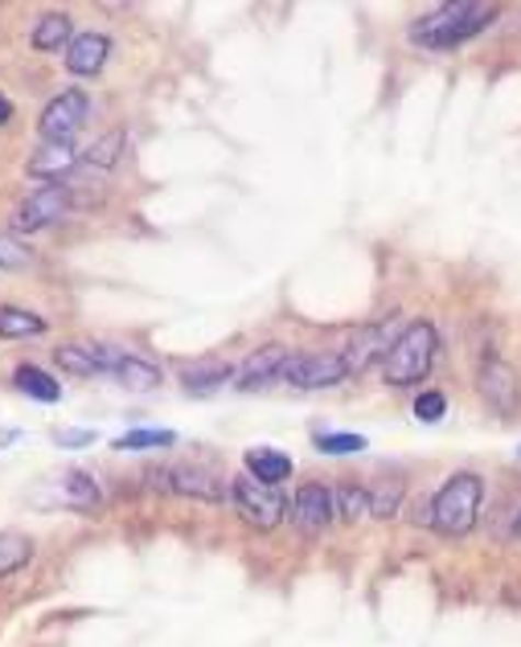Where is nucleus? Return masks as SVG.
I'll return each instance as SVG.
<instances>
[{"label": "nucleus", "mask_w": 521, "mask_h": 647, "mask_svg": "<svg viewBox=\"0 0 521 647\" xmlns=\"http://www.w3.org/2000/svg\"><path fill=\"white\" fill-rule=\"evenodd\" d=\"M492 21H497V9H492V4L456 0V4H440V9H431V13L415 16L407 37H411V46L443 54V49H456V46H464V42H473L476 33H485Z\"/></svg>", "instance_id": "nucleus-1"}, {"label": "nucleus", "mask_w": 521, "mask_h": 647, "mask_svg": "<svg viewBox=\"0 0 521 647\" xmlns=\"http://www.w3.org/2000/svg\"><path fill=\"white\" fill-rule=\"evenodd\" d=\"M480 504H485V479L476 472H456L431 496V529L440 537H468L480 521Z\"/></svg>", "instance_id": "nucleus-2"}, {"label": "nucleus", "mask_w": 521, "mask_h": 647, "mask_svg": "<svg viewBox=\"0 0 521 647\" xmlns=\"http://www.w3.org/2000/svg\"><path fill=\"white\" fill-rule=\"evenodd\" d=\"M435 349H440V337L427 320L407 324L395 337L390 353L382 361V377L386 386L407 389V386H423L427 373H431V361H435Z\"/></svg>", "instance_id": "nucleus-3"}, {"label": "nucleus", "mask_w": 521, "mask_h": 647, "mask_svg": "<svg viewBox=\"0 0 521 647\" xmlns=\"http://www.w3.org/2000/svg\"><path fill=\"white\" fill-rule=\"evenodd\" d=\"M230 504L242 521L259 529V533H271L275 524H284V512H287V500L280 488H271V484H259L251 479L247 472L242 476L230 479Z\"/></svg>", "instance_id": "nucleus-4"}, {"label": "nucleus", "mask_w": 521, "mask_h": 647, "mask_svg": "<svg viewBox=\"0 0 521 647\" xmlns=\"http://www.w3.org/2000/svg\"><path fill=\"white\" fill-rule=\"evenodd\" d=\"M87 115H91V99H87V91L70 87V91L54 94L46 107H42L37 136H42V144H75V136H79L82 124H87Z\"/></svg>", "instance_id": "nucleus-5"}, {"label": "nucleus", "mask_w": 521, "mask_h": 647, "mask_svg": "<svg viewBox=\"0 0 521 647\" xmlns=\"http://www.w3.org/2000/svg\"><path fill=\"white\" fill-rule=\"evenodd\" d=\"M346 377L349 370L341 353H292L280 382L292 389H329V386H341Z\"/></svg>", "instance_id": "nucleus-6"}, {"label": "nucleus", "mask_w": 521, "mask_h": 647, "mask_svg": "<svg viewBox=\"0 0 521 647\" xmlns=\"http://www.w3.org/2000/svg\"><path fill=\"white\" fill-rule=\"evenodd\" d=\"M70 205H75V193H70V185H42V189H33L30 197L16 205L13 230L16 234L46 230V226H54V222H58V217H63Z\"/></svg>", "instance_id": "nucleus-7"}, {"label": "nucleus", "mask_w": 521, "mask_h": 647, "mask_svg": "<svg viewBox=\"0 0 521 647\" xmlns=\"http://www.w3.org/2000/svg\"><path fill=\"white\" fill-rule=\"evenodd\" d=\"M337 517V500L325 484H301V492L292 500V529L301 533V537L316 541L325 529L332 524Z\"/></svg>", "instance_id": "nucleus-8"}, {"label": "nucleus", "mask_w": 521, "mask_h": 647, "mask_svg": "<svg viewBox=\"0 0 521 647\" xmlns=\"http://www.w3.org/2000/svg\"><path fill=\"white\" fill-rule=\"evenodd\" d=\"M157 479H165V492L193 496V500H206V504H222V500L230 496V484H226L218 472H206V467H197V463H177V467H169V472Z\"/></svg>", "instance_id": "nucleus-9"}, {"label": "nucleus", "mask_w": 521, "mask_h": 647, "mask_svg": "<svg viewBox=\"0 0 521 647\" xmlns=\"http://www.w3.org/2000/svg\"><path fill=\"white\" fill-rule=\"evenodd\" d=\"M54 361L70 377H95V373H115V365L124 361V349H111V344H58Z\"/></svg>", "instance_id": "nucleus-10"}, {"label": "nucleus", "mask_w": 521, "mask_h": 647, "mask_svg": "<svg viewBox=\"0 0 521 647\" xmlns=\"http://www.w3.org/2000/svg\"><path fill=\"white\" fill-rule=\"evenodd\" d=\"M476 386H480V398L489 401V410H497V415H513L521 406V382L518 373H513V365H506V361H485L480 365V377H476Z\"/></svg>", "instance_id": "nucleus-11"}, {"label": "nucleus", "mask_w": 521, "mask_h": 647, "mask_svg": "<svg viewBox=\"0 0 521 647\" xmlns=\"http://www.w3.org/2000/svg\"><path fill=\"white\" fill-rule=\"evenodd\" d=\"M292 361V353H287L284 344H263L259 353H251L242 365H238L235 373V386L238 389H263L271 386V382H280L284 377V365Z\"/></svg>", "instance_id": "nucleus-12"}, {"label": "nucleus", "mask_w": 521, "mask_h": 647, "mask_svg": "<svg viewBox=\"0 0 521 647\" xmlns=\"http://www.w3.org/2000/svg\"><path fill=\"white\" fill-rule=\"evenodd\" d=\"M395 337L398 332H390V324H370V328H362L358 337H353V344H349L346 353V370H349V377L353 373H365L370 370V361H386V353H390V344H395Z\"/></svg>", "instance_id": "nucleus-13"}, {"label": "nucleus", "mask_w": 521, "mask_h": 647, "mask_svg": "<svg viewBox=\"0 0 521 647\" xmlns=\"http://www.w3.org/2000/svg\"><path fill=\"white\" fill-rule=\"evenodd\" d=\"M111 58V37L107 33H79L70 49H66V70L79 78H95Z\"/></svg>", "instance_id": "nucleus-14"}, {"label": "nucleus", "mask_w": 521, "mask_h": 647, "mask_svg": "<svg viewBox=\"0 0 521 647\" xmlns=\"http://www.w3.org/2000/svg\"><path fill=\"white\" fill-rule=\"evenodd\" d=\"M79 164H82V156L75 152V144H42V148L30 156V177L49 181V185H63V177H70Z\"/></svg>", "instance_id": "nucleus-15"}, {"label": "nucleus", "mask_w": 521, "mask_h": 647, "mask_svg": "<svg viewBox=\"0 0 521 647\" xmlns=\"http://www.w3.org/2000/svg\"><path fill=\"white\" fill-rule=\"evenodd\" d=\"M235 373H238L235 365H226V361H218V356H202V361H193V365L181 370V386H185V394L206 398V394L222 389L226 382H235Z\"/></svg>", "instance_id": "nucleus-16"}, {"label": "nucleus", "mask_w": 521, "mask_h": 647, "mask_svg": "<svg viewBox=\"0 0 521 647\" xmlns=\"http://www.w3.org/2000/svg\"><path fill=\"white\" fill-rule=\"evenodd\" d=\"M242 467H247V476L259 479V484H271V488H280L287 476H292V455L275 447H251L242 455Z\"/></svg>", "instance_id": "nucleus-17"}, {"label": "nucleus", "mask_w": 521, "mask_h": 647, "mask_svg": "<svg viewBox=\"0 0 521 647\" xmlns=\"http://www.w3.org/2000/svg\"><path fill=\"white\" fill-rule=\"evenodd\" d=\"M63 500L75 512H82V517H95L99 504H103V492H99V484L87 476V472H66L63 476Z\"/></svg>", "instance_id": "nucleus-18"}, {"label": "nucleus", "mask_w": 521, "mask_h": 647, "mask_svg": "<svg viewBox=\"0 0 521 647\" xmlns=\"http://www.w3.org/2000/svg\"><path fill=\"white\" fill-rule=\"evenodd\" d=\"M115 382L124 389H132V394H148V389L160 386V370L152 365V361H140V356L124 353V361L115 365V373H111Z\"/></svg>", "instance_id": "nucleus-19"}, {"label": "nucleus", "mask_w": 521, "mask_h": 647, "mask_svg": "<svg viewBox=\"0 0 521 647\" xmlns=\"http://www.w3.org/2000/svg\"><path fill=\"white\" fill-rule=\"evenodd\" d=\"M33 49H42V54H58V49H70V16L66 13H46L37 25H33Z\"/></svg>", "instance_id": "nucleus-20"}, {"label": "nucleus", "mask_w": 521, "mask_h": 647, "mask_svg": "<svg viewBox=\"0 0 521 647\" xmlns=\"http://www.w3.org/2000/svg\"><path fill=\"white\" fill-rule=\"evenodd\" d=\"M13 386L33 401H58L63 398V386H58L46 370H37V365H16Z\"/></svg>", "instance_id": "nucleus-21"}, {"label": "nucleus", "mask_w": 521, "mask_h": 647, "mask_svg": "<svg viewBox=\"0 0 521 647\" xmlns=\"http://www.w3.org/2000/svg\"><path fill=\"white\" fill-rule=\"evenodd\" d=\"M46 332V320L30 308H13V304H4L0 308V337L4 340H25V337H42Z\"/></svg>", "instance_id": "nucleus-22"}, {"label": "nucleus", "mask_w": 521, "mask_h": 647, "mask_svg": "<svg viewBox=\"0 0 521 647\" xmlns=\"http://www.w3.org/2000/svg\"><path fill=\"white\" fill-rule=\"evenodd\" d=\"M120 152H124V132H107V136H99L95 144L82 152V164L99 172H111L120 164Z\"/></svg>", "instance_id": "nucleus-23"}, {"label": "nucleus", "mask_w": 521, "mask_h": 647, "mask_svg": "<svg viewBox=\"0 0 521 647\" xmlns=\"http://www.w3.org/2000/svg\"><path fill=\"white\" fill-rule=\"evenodd\" d=\"M33 557V541L21 533H0V578L25 570Z\"/></svg>", "instance_id": "nucleus-24"}, {"label": "nucleus", "mask_w": 521, "mask_h": 647, "mask_svg": "<svg viewBox=\"0 0 521 647\" xmlns=\"http://www.w3.org/2000/svg\"><path fill=\"white\" fill-rule=\"evenodd\" d=\"M398 509H403V479H390V484H374V488H370V512H374L378 521H390Z\"/></svg>", "instance_id": "nucleus-25"}, {"label": "nucleus", "mask_w": 521, "mask_h": 647, "mask_svg": "<svg viewBox=\"0 0 521 647\" xmlns=\"http://www.w3.org/2000/svg\"><path fill=\"white\" fill-rule=\"evenodd\" d=\"M332 500H337V517L341 521H358V517L370 512V488H358V484H341L332 492Z\"/></svg>", "instance_id": "nucleus-26"}, {"label": "nucleus", "mask_w": 521, "mask_h": 647, "mask_svg": "<svg viewBox=\"0 0 521 647\" xmlns=\"http://www.w3.org/2000/svg\"><path fill=\"white\" fill-rule=\"evenodd\" d=\"M177 431H127L120 434L111 447L115 451H157V447H173Z\"/></svg>", "instance_id": "nucleus-27"}, {"label": "nucleus", "mask_w": 521, "mask_h": 647, "mask_svg": "<svg viewBox=\"0 0 521 647\" xmlns=\"http://www.w3.org/2000/svg\"><path fill=\"white\" fill-rule=\"evenodd\" d=\"M370 443H365L362 434H349V431H325L316 434V451L320 455H358V451H365Z\"/></svg>", "instance_id": "nucleus-28"}, {"label": "nucleus", "mask_w": 521, "mask_h": 647, "mask_svg": "<svg viewBox=\"0 0 521 647\" xmlns=\"http://www.w3.org/2000/svg\"><path fill=\"white\" fill-rule=\"evenodd\" d=\"M30 262V247H21L13 234H0V271H25Z\"/></svg>", "instance_id": "nucleus-29"}, {"label": "nucleus", "mask_w": 521, "mask_h": 647, "mask_svg": "<svg viewBox=\"0 0 521 647\" xmlns=\"http://www.w3.org/2000/svg\"><path fill=\"white\" fill-rule=\"evenodd\" d=\"M448 415V398H443L440 389H423L419 398H415V418L419 422H440Z\"/></svg>", "instance_id": "nucleus-30"}, {"label": "nucleus", "mask_w": 521, "mask_h": 647, "mask_svg": "<svg viewBox=\"0 0 521 647\" xmlns=\"http://www.w3.org/2000/svg\"><path fill=\"white\" fill-rule=\"evenodd\" d=\"M54 443L66 451L91 447V443H95V431H54Z\"/></svg>", "instance_id": "nucleus-31"}, {"label": "nucleus", "mask_w": 521, "mask_h": 647, "mask_svg": "<svg viewBox=\"0 0 521 647\" xmlns=\"http://www.w3.org/2000/svg\"><path fill=\"white\" fill-rule=\"evenodd\" d=\"M415 524H423V529H431V496H423V500H415Z\"/></svg>", "instance_id": "nucleus-32"}, {"label": "nucleus", "mask_w": 521, "mask_h": 647, "mask_svg": "<svg viewBox=\"0 0 521 647\" xmlns=\"http://www.w3.org/2000/svg\"><path fill=\"white\" fill-rule=\"evenodd\" d=\"M13 120V103H9V94H0V127Z\"/></svg>", "instance_id": "nucleus-33"}, {"label": "nucleus", "mask_w": 521, "mask_h": 647, "mask_svg": "<svg viewBox=\"0 0 521 647\" xmlns=\"http://www.w3.org/2000/svg\"><path fill=\"white\" fill-rule=\"evenodd\" d=\"M513 537L521 541V512H518V521H513Z\"/></svg>", "instance_id": "nucleus-34"}, {"label": "nucleus", "mask_w": 521, "mask_h": 647, "mask_svg": "<svg viewBox=\"0 0 521 647\" xmlns=\"http://www.w3.org/2000/svg\"><path fill=\"white\" fill-rule=\"evenodd\" d=\"M518 455H521V447H518Z\"/></svg>", "instance_id": "nucleus-35"}]
</instances>
